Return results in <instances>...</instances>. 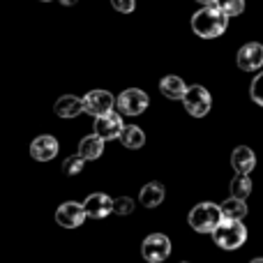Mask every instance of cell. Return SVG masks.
Segmentation results:
<instances>
[{"label": "cell", "mask_w": 263, "mask_h": 263, "mask_svg": "<svg viewBox=\"0 0 263 263\" xmlns=\"http://www.w3.org/2000/svg\"><path fill=\"white\" fill-rule=\"evenodd\" d=\"M229 26V16L217 7V5H208V7H201L199 12L192 16V30L199 37L205 40H213L219 37Z\"/></svg>", "instance_id": "1"}, {"label": "cell", "mask_w": 263, "mask_h": 263, "mask_svg": "<svg viewBox=\"0 0 263 263\" xmlns=\"http://www.w3.org/2000/svg\"><path fill=\"white\" fill-rule=\"evenodd\" d=\"M222 219H224L222 208L217 203H210V201L194 205L190 210V215H187V222L196 233H213L222 224Z\"/></svg>", "instance_id": "2"}, {"label": "cell", "mask_w": 263, "mask_h": 263, "mask_svg": "<svg viewBox=\"0 0 263 263\" xmlns=\"http://www.w3.org/2000/svg\"><path fill=\"white\" fill-rule=\"evenodd\" d=\"M213 240L217 242V247H222V250H229V252L238 250V247H242L247 240V229H245V224L238 222V219H222V224L213 231Z\"/></svg>", "instance_id": "3"}, {"label": "cell", "mask_w": 263, "mask_h": 263, "mask_svg": "<svg viewBox=\"0 0 263 263\" xmlns=\"http://www.w3.org/2000/svg\"><path fill=\"white\" fill-rule=\"evenodd\" d=\"M148 106H150V97H148V92L141 90V88H127V90H123L118 95V100H116V109H118V114L120 116H132V118L141 116Z\"/></svg>", "instance_id": "4"}, {"label": "cell", "mask_w": 263, "mask_h": 263, "mask_svg": "<svg viewBox=\"0 0 263 263\" xmlns=\"http://www.w3.org/2000/svg\"><path fill=\"white\" fill-rule=\"evenodd\" d=\"M182 106H185V111L192 118H203V116H208L210 106H213V97L203 86L196 83V86L187 88L185 97H182Z\"/></svg>", "instance_id": "5"}, {"label": "cell", "mask_w": 263, "mask_h": 263, "mask_svg": "<svg viewBox=\"0 0 263 263\" xmlns=\"http://www.w3.org/2000/svg\"><path fill=\"white\" fill-rule=\"evenodd\" d=\"M141 254L148 263H162L171 256V240L164 233H150L141 242Z\"/></svg>", "instance_id": "6"}, {"label": "cell", "mask_w": 263, "mask_h": 263, "mask_svg": "<svg viewBox=\"0 0 263 263\" xmlns=\"http://www.w3.org/2000/svg\"><path fill=\"white\" fill-rule=\"evenodd\" d=\"M114 106H116V97L109 90H102V88L90 90L83 97V114L92 116V118L106 116L109 111H114Z\"/></svg>", "instance_id": "7"}, {"label": "cell", "mask_w": 263, "mask_h": 263, "mask_svg": "<svg viewBox=\"0 0 263 263\" xmlns=\"http://www.w3.org/2000/svg\"><path fill=\"white\" fill-rule=\"evenodd\" d=\"M86 217H88V213L83 208V203H79V201H65L55 210V222L63 229H79L86 222Z\"/></svg>", "instance_id": "8"}, {"label": "cell", "mask_w": 263, "mask_h": 263, "mask_svg": "<svg viewBox=\"0 0 263 263\" xmlns=\"http://www.w3.org/2000/svg\"><path fill=\"white\" fill-rule=\"evenodd\" d=\"M125 129L123 116L116 114V111H109L106 116H100L95 118V134L102 136L104 141H116L120 139V132Z\"/></svg>", "instance_id": "9"}, {"label": "cell", "mask_w": 263, "mask_h": 263, "mask_svg": "<svg viewBox=\"0 0 263 263\" xmlns=\"http://www.w3.org/2000/svg\"><path fill=\"white\" fill-rule=\"evenodd\" d=\"M58 150H60L58 139L51 134L35 136L30 143V155H32V159H37V162H51V159L58 155Z\"/></svg>", "instance_id": "10"}, {"label": "cell", "mask_w": 263, "mask_h": 263, "mask_svg": "<svg viewBox=\"0 0 263 263\" xmlns=\"http://www.w3.org/2000/svg\"><path fill=\"white\" fill-rule=\"evenodd\" d=\"M83 208H86L88 217L104 219L114 213V199H111L109 194H104V192H95V194H90L83 201Z\"/></svg>", "instance_id": "11"}, {"label": "cell", "mask_w": 263, "mask_h": 263, "mask_svg": "<svg viewBox=\"0 0 263 263\" xmlns=\"http://www.w3.org/2000/svg\"><path fill=\"white\" fill-rule=\"evenodd\" d=\"M238 67L242 72H256L259 67H263V44L250 42L238 51Z\"/></svg>", "instance_id": "12"}, {"label": "cell", "mask_w": 263, "mask_h": 263, "mask_svg": "<svg viewBox=\"0 0 263 263\" xmlns=\"http://www.w3.org/2000/svg\"><path fill=\"white\" fill-rule=\"evenodd\" d=\"M231 166L236 168V173H240V176H250V173L254 171V166H256L254 150L247 148V145H238V148L233 150V155H231Z\"/></svg>", "instance_id": "13"}, {"label": "cell", "mask_w": 263, "mask_h": 263, "mask_svg": "<svg viewBox=\"0 0 263 263\" xmlns=\"http://www.w3.org/2000/svg\"><path fill=\"white\" fill-rule=\"evenodd\" d=\"M53 111L58 118H77V116L83 114V100L74 95H63L55 100Z\"/></svg>", "instance_id": "14"}, {"label": "cell", "mask_w": 263, "mask_h": 263, "mask_svg": "<svg viewBox=\"0 0 263 263\" xmlns=\"http://www.w3.org/2000/svg\"><path fill=\"white\" fill-rule=\"evenodd\" d=\"M164 196H166V190H164V185H162V182H157V180H153V182H148V185L141 187L139 203L145 205V208H157V205H162Z\"/></svg>", "instance_id": "15"}, {"label": "cell", "mask_w": 263, "mask_h": 263, "mask_svg": "<svg viewBox=\"0 0 263 263\" xmlns=\"http://www.w3.org/2000/svg\"><path fill=\"white\" fill-rule=\"evenodd\" d=\"M104 143L106 141L97 134L90 136H83L81 143H79V155H81L86 162H92V159H100L102 153H104Z\"/></svg>", "instance_id": "16"}, {"label": "cell", "mask_w": 263, "mask_h": 263, "mask_svg": "<svg viewBox=\"0 0 263 263\" xmlns=\"http://www.w3.org/2000/svg\"><path fill=\"white\" fill-rule=\"evenodd\" d=\"M185 81H182L180 77H176V74H166V77L159 81V90H162V95L166 97V100H182L187 92Z\"/></svg>", "instance_id": "17"}, {"label": "cell", "mask_w": 263, "mask_h": 263, "mask_svg": "<svg viewBox=\"0 0 263 263\" xmlns=\"http://www.w3.org/2000/svg\"><path fill=\"white\" fill-rule=\"evenodd\" d=\"M118 141L125 145V148L139 150V148H143V143H145V134H143V129H141L139 125H125V129L120 132Z\"/></svg>", "instance_id": "18"}, {"label": "cell", "mask_w": 263, "mask_h": 263, "mask_svg": "<svg viewBox=\"0 0 263 263\" xmlns=\"http://www.w3.org/2000/svg\"><path fill=\"white\" fill-rule=\"evenodd\" d=\"M222 215L224 219H238V222H242L247 215V203L245 199H236V196H231V199H227L222 205Z\"/></svg>", "instance_id": "19"}, {"label": "cell", "mask_w": 263, "mask_h": 263, "mask_svg": "<svg viewBox=\"0 0 263 263\" xmlns=\"http://www.w3.org/2000/svg\"><path fill=\"white\" fill-rule=\"evenodd\" d=\"M250 194H252L250 176H240V173H238V176L231 180V196H236V199H247Z\"/></svg>", "instance_id": "20"}, {"label": "cell", "mask_w": 263, "mask_h": 263, "mask_svg": "<svg viewBox=\"0 0 263 263\" xmlns=\"http://www.w3.org/2000/svg\"><path fill=\"white\" fill-rule=\"evenodd\" d=\"M215 5H217V7L222 9V12L227 14L229 18H231V16H238V14L245 12V0H217Z\"/></svg>", "instance_id": "21"}, {"label": "cell", "mask_w": 263, "mask_h": 263, "mask_svg": "<svg viewBox=\"0 0 263 263\" xmlns=\"http://www.w3.org/2000/svg\"><path fill=\"white\" fill-rule=\"evenodd\" d=\"M83 166H86V159L81 155H74V157H67L63 162V173L65 176H79L83 171Z\"/></svg>", "instance_id": "22"}, {"label": "cell", "mask_w": 263, "mask_h": 263, "mask_svg": "<svg viewBox=\"0 0 263 263\" xmlns=\"http://www.w3.org/2000/svg\"><path fill=\"white\" fill-rule=\"evenodd\" d=\"M114 213L116 215H132L134 213V199H129V196H118V199H114Z\"/></svg>", "instance_id": "23"}, {"label": "cell", "mask_w": 263, "mask_h": 263, "mask_svg": "<svg viewBox=\"0 0 263 263\" xmlns=\"http://www.w3.org/2000/svg\"><path fill=\"white\" fill-rule=\"evenodd\" d=\"M250 95H252V100H254L256 104L263 106V72L259 74V77H254L252 88H250Z\"/></svg>", "instance_id": "24"}, {"label": "cell", "mask_w": 263, "mask_h": 263, "mask_svg": "<svg viewBox=\"0 0 263 263\" xmlns=\"http://www.w3.org/2000/svg\"><path fill=\"white\" fill-rule=\"evenodd\" d=\"M111 5L120 14H132L136 9V0H111Z\"/></svg>", "instance_id": "25"}, {"label": "cell", "mask_w": 263, "mask_h": 263, "mask_svg": "<svg viewBox=\"0 0 263 263\" xmlns=\"http://www.w3.org/2000/svg\"><path fill=\"white\" fill-rule=\"evenodd\" d=\"M60 5H63V7H72V5H77L79 0H58Z\"/></svg>", "instance_id": "26"}, {"label": "cell", "mask_w": 263, "mask_h": 263, "mask_svg": "<svg viewBox=\"0 0 263 263\" xmlns=\"http://www.w3.org/2000/svg\"><path fill=\"white\" fill-rule=\"evenodd\" d=\"M196 3H201V5H203V7H208V5H215V3H217V0H196Z\"/></svg>", "instance_id": "27"}, {"label": "cell", "mask_w": 263, "mask_h": 263, "mask_svg": "<svg viewBox=\"0 0 263 263\" xmlns=\"http://www.w3.org/2000/svg\"><path fill=\"white\" fill-rule=\"evenodd\" d=\"M250 263H263V259H254V261H250Z\"/></svg>", "instance_id": "28"}, {"label": "cell", "mask_w": 263, "mask_h": 263, "mask_svg": "<svg viewBox=\"0 0 263 263\" xmlns=\"http://www.w3.org/2000/svg\"><path fill=\"white\" fill-rule=\"evenodd\" d=\"M44 3H49V0H44Z\"/></svg>", "instance_id": "29"}]
</instances>
